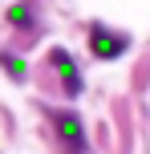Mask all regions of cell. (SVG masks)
Listing matches in <instances>:
<instances>
[{
	"mask_svg": "<svg viewBox=\"0 0 150 154\" xmlns=\"http://www.w3.org/2000/svg\"><path fill=\"white\" fill-rule=\"evenodd\" d=\"M8 24H16V29H32V12H29V4H12V8H8Z\"/></svg>",
	"mask_w": 150,
	"mask_h": 154,
	"instance_id": "4",
	"label": "cell"
},
{
	"mask_svg": "<svg viewBox=\"0 0 150 154\" xmlns=\"http://www.w3.org/2000/svg\"><path fill=\"white\" fill-rule=\"evenodd\" d=\"M4 69L12 73L16 81H24V61H20V57H4Z\"/></svg>",
	"mask_w": 150,
	"mask_h": 154,
	"instance_id": "5",
	"label": "cell"
},
{
	"mask_svg": "<svg viewBox=\"0 0 150 154\" xmlns=\"http://www.w3.org/2000/svg\"><path fill=\"white\" fill-rule=\"evenodd\" d=\"M49 118H53V130L57 138H61V150L65 154H85V130H81V118L73 114V109H49Z\"/></svg>",
	"mask_w": 150,
	"mask_h": 154,
	"instance_id": "1",
	"label": "cell"
},
{
	"mask_svg": "<svg viewBox=\"0 0 150 154\" xmlns=\"http://www.w3.org/2000/svg\"><path fill=\"white\" fill-rule=\"evenodd\" d=\"M89 49H93V57H102V61H114V57H122L130 49V41L122 37V32H110V29H102V24H93V29H89Z\"/></svg>",
	"mask_w": 150,
	"mask_h": 154,
	"instance_id": "2",
	"label": "cell"
},
{
	"mask_svg": "<svg viewBox=\"0 0 150 154\" xmlns=\"http://www.w3.org/2000/svg\"><path fill=\"white\" fill-rule=\"evenodd\" d=\"M49 61H53V69H57V77H61V89L69 93V97H77L81 93V69H77V61H73L69 53H65V49H53V53H49Z\"/></svg>",
	"mask_w": 150,
	"mask_h": 154,
	"instance_id": "3",
	"label": "cell"
}]
</instances>
